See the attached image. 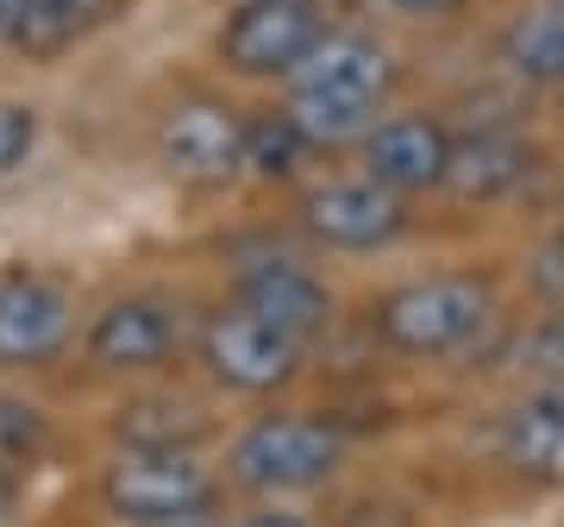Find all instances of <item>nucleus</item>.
<instances>
[{
    "instance_id": "nucleus-1",
    "label": "nucleus",
    "mask_w": 564,
    "mask_h": 527,
    "mask_svg": "<svg viewBox=\"0 0 564 527\" xmlns=\"http://www.w3.org/2000/svg\"><path fill=\"white\" fill-rule=\"evenodd\" d=\"M395 88V57L370 32H326L314 57L289 76V120L307 144H345L377 126V107Z\"/></svg>"
},
{
    "instance_id": "nucleus-2",
    "label": "nucleus",
    "mask_w": 564,
    "mask_h": 527,
    "mask_svg": "<svg viewBox=\"0 0 564 527\" xmlns=\"http://www.w3.org/2000/svg\"><path fill=\"white\" fill-rule=\"evenodd\" d=\"M101 503L126 527H207L220 490L195 452H132L101 471Z\"/></svg>"
},
{
    "instance_id": "nucleus-3",
    "label": "nucleus",
    "mask_w": 564,
    "mask_h": 527,
    "mask_svg": "<svg viewBox=\"0 0 564 527\" xmlns=\"http://www.w3.org/2000/svg\"><path fill=\"white\" fill-rule=\"evenodd\" d=\"M489 314H496V295H489L484 277L445 270V277L389 289L383 308H377V333L408 358H440V352H458L464 340H477V326Z\"/></svg>"
},
{
    "instance_id": "nucleus-4",
    "label": "nucleus",
    "mask_w": 564,
    "mask_h": 527,
    "mask_svg": "<svg viewBox=\"0 0 564 527\" xmlns=\"http://www.w3.org/2000/svg\"><path fill=\"white\" fill-rule=\"evenodd\" d=\"M345 459V433L314 415H263L232 440V477L245 490H314Z\"/></svg>"
},
{
    "instance_id": "nucleus-5",
    "label": "nucleus",
    "mask_w": 564,
    "mask_h": 527,
    "mask_svg": "<svg viewBox=\"0 0 564 527\" xmlns=\"http://www.w3.org/2000/svg\"><path fill=\"white\" fill-rule=\"evenodd\" d=\"M321 39H326L321 0H239L226 13L214 51L239 76H295Z\"/></svg>"
},
{
    "instance_id": "nucleus-6",
    "label": "nucleus",
    "mask_w": 564,
    "mask_h": 527,
    "mask_svg": "<svg viewBox=\"0 0 564 527\" xmlns=\"http://www.w3.org/2000/svg\"><path fill=\"white\" fill-rule=\"evenodd\" d=\"M195 352H202V365H207L214 384L239 389V396H270V389H282L302 370L307 345L295 340V333H282L276 321L251 314L245 302H232V308H220V314L202 321Z\"/></svg>"
},
{
    "instance_id": "nucleus-7",
    "label": "nucleus",
    "mask_w": 564,
    "mask_h": 527,
    "mask_svg": "<svg viewBox=\"0 0 564 527\" xmlns=\"http://www.w3.org/2000/svg\"><path fill=\"white\" fill-rule=\"evenodd\" d=\"M76 333V295L51 270H0V365L39 370L51 365Z\"/></svg>"
},
{
    "instance_id": "nucleus-8",
    "label": "nucleus",
    "mask_w": 564,
    "mask_h": 527,
    "mask_svg": "<svg viewBox=\"0 0 564 527\" xmlns=\"http://www.w3.org/2000/svg\"><path fill=\"white\" fill-rule=\"evenodd\" d=\"M158 163L182 189H226L245 176V114L226 101H182L158 126Z\"/></svg>"
},
{
    "instance_id": "nucleus-9",
    "label": "nucleus",
    "mask_w": 564,
    "mask_h": 527,
    "mask_svg": "<svg viewBox=\"0 0 564 527\" xmlns=\"http://www.w3.org/2000/svg\"><path fill=\"white\" fill-rule=\"evenodd\" d=\"M182 345V308L163 302V295H120L107 302L95 321H88V365L113 370V377H139V370H158L170 352Z\"/></svg>"
},
{
    "instance_id": "nucleus-10",
    "label": "nucleus",
    "mask_w": 564,
    "mask_h": 527,
    "mask_svg": "<svg viewBox=\"0 0 564 527\" xmlns=\"http://www.w3.org/2000/svg\"><path fill=\"white\" fill-rule=\"evenodd\" d=\"M302 226L333 251H377V245L402 239L408 202L395 189L351 176V183H321L302 195Z\"/></svg>"
},
{
    "instance_id": "nucleus-11",
    "label": "nucleus",
    "mask_w": 564,
    "mask_h": 527,
    "mask_svg": "<svg viewBox=\"0 0 564 527\" xmlns=\"http://www.w3.org/2000/svg\"><path fill=\"white\" fill-rule=\"evenodd\" d=\"M445 158H452V132L426 114H395V120H377L364 132V176L395 189V195L440 189Z\"/></svg>"
},
{
    "instance_id": "nucleus-12",
    "label": "nucleus",
    "mask_w": 564,
    "mask_h": 527,
    "mask_svg": "<svg viewBox=\"0 0 564 527\" xmlns=\"http://www.w3.org/2000/svg\"><path fill=\"white\" fill-rule=\"evenodd\" d=\"M239 302L263 321H276L282 333H295V340H314L326 321H333V295L326 283L295 258H263V264H245L239 270Z\"/></svg>"
},
{
    "instance_id": "nucleus-13",
    "label": "nucleus",
    "mask_w": 564,
    "mask_h": 527,
    "mask_svg": "<svg viewBox=\"0 0 564 527\" xmlns=\"http://www.w3.org/2000/svg\"><path fill=\"white\" fill-rule=\"evenodd\" d=\"M533 176V144H521L502 126H477L470 139H452V158H445V183L458 189L464 202H496V195H514V189Z\"/></svg>"
},
{
    "instance_id": "nucleus-14",
    "label": "nucleus",
    "mask_w": 564,
    "mask_h": 527,
    "mask_svg": "<svg viewBox=\"0 0 564 527\" xmlns=\"http://www.w3.org/2000/svg\"><path fill=\"white\" fill-rule=\"evenodd\" d=\"M120 0H25L20 25H13V51L32 63H57L63 51H76L113 20Z\"/></svg>"
},
{
    "instance_id": "nucleus-15",
    "label": "nucleus",
    "mask_w": 564,
    "mask_h": 527,
    "mask_svg": "<svg viewBox=\"0 0 564 527\" xmlns=\"http://www.w3.org/2000/svg\"><path fill=\"white\" fill-rule=\"evenodd\" d=\"M502 452L521 471H564V389L540 384L502 415Z\"/></svg>"
},
{
    "instance_id": "nucleus-16",
    "label": "nucleus",
    "mask_w": 564,
    "mask_h": 527,
    "mask_svg": "<svg viewBox=\"0 0 564 527\" xmlns=\"http://www.w3.org/2000/svg\"><path fill=\"white\" fill-rule=\"evenodd\" d=\"M120 447L132 452H195L207 440V421L195 402H182V396H139V402L120 408Z\"/></svg>"
},
{
    "instance_id": "nucleus-17",
    "label": "nucleus",
    "mask_w": 564,
    "mask_h": 527,
    "mask_svg": "<svg viewBox=\"0 0 564 527\" xmlns=\"http://www.w3.org/2000/svg\"><path fill=\"white\" fill-rule=\"evenodd\" d=\"M307 151H314V144H307L302 126L289 120V107L245 120V170H251V176H270V183H276V176H295L307 163Z\"/></svg>"
},
{
    "instance_id": "nucleus-18",
    "label": "nucleus",
    "mask_w": 564,
    "mask_h": 527,
    "mask_svg": "<svg viewBox=\"0 0 564 527\" xmlns=\"http://www.w3.org/2000/svg\"><path fill=\"white\" fill-rule=\"evenodd\" d=\"M508 69H521L527 82H564V13H527V20L508 25L502 39Z\"/></svg>"
},
{
    "instance_id": "nucleus-19",
    "label": "nucleus",
    "mask_w": 564,
    "mask_h": 527,
    "mask_svg": "<svg viewBox=\"0 0 564 527\" xmlns=\"http://www.w3.org/2000/svg\"><path fill=\"white\" fill-rule=\"evenodd\" d=\"M51 452V421H44V408L20 402V396H0V465L13 471H32Z\"/></svg>"
},
{
    "instance_id": "nucleus-20",
    "label": "nucleus",
    "mask_w": 564,
    "mask_h": 527,
    "mask_svg": "<svg viewBox=\"0 0 564 527\" xmlns=\"http://www.w3.org/2000/svg\"><path fill=\"white\" fill-rule=\"evenodd\" d=\"M32 151H39V107L0 101V176H13Z\"/></svg>"
},
{
    "instance_id": "nucleus-21",
    "label": "nucleus",
    "mask_w": 564,
    "mask_h": 527,
    "mask_svg": "<svg viewBox=\"0 0 564 527\" xmlns=\"http://www.w3.org/2000/svg\"><path fill=\"white\" fill-rule=\"evenodd\" d=\"M521 370H533L540 384L564 389V314L540 321V326H533V333L521 340Z\"/></svg>"
},
{
    "instance_id": "nucleus-22",
    "label": "nucleus",
    "mask_w": 564,
    "mask_h": 527,
    "mask_svg": "<svg viewBox=\"0 0 564 527\" xmlns=\"http://www.w3.org/2000/svg\"><path fill=\"white\" fill-rule=\"evenodd\" d=\"M383 7L408 13V20H452V13H464V0H383Z\"/></svg>"
},
{
    "instance_id": "nucleus-23",
    "label": "nucleus",
    "mask_w": 564,
    "mask_h": 527,
    "mask_svg": "<svg viewBox=\"0 0 564 527\" xmlns=\"http://www.w3.org/2000/svg\"><path fill=\"white\" fill-rule=\"evenodd\" d=\"M232 527H307L295 508H258V515H245V521H232Z\"/></svg>"
},
{
    "instance_id": "nucleus-24",
    "label": "nucleus",
    "mask_w": 564,
    "mask_h": 527,
    "mask_svg": "<svg viewBox=\"0 0 564 527\" xmlns=\"http://www.w3.org/2000/svg\"><path fill=\"white\" fill-rule=\"evenodd\" d=\"M20 7H25V0H0V44H13V25H20Z\"/></svg>"
},
{
    "instance_id": "nucleus-25",
    "label": "nucleus",
    "mask_w": 564,
    "mask_h": 527,
    "mask_svg": "<svg viewBox=\"0 0 564 527\" xmlns=\"http://www.w3.org/2000/svg\"><path fill=\"white\" fill-rule=\"evenodd\" d=\"M13 503H20V477H13V471L0 465V515H7Z\"/></svg>"
},
{
    "instance_id": "nucleus-26",
    "label": "nucleus",
    "mask_w": 564,
    "mask_h": 527,
    "mask_svg": "<svg viewBox=\"0 0 564 527\" xmlns=\"http://www.w3.org/2000/svg\"><path fill=\"white\" fill-rule=\"evenodd\" d=\"M552 7H558V13H564V0H552Z\"/></svg>"
}]
</instances>
